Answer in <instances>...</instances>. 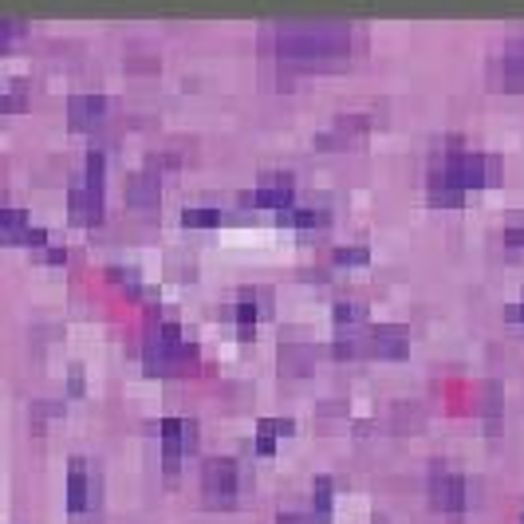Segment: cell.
<instances>
[{
  "instance_id": "cell-1",
  "label": "cell",
  "mask_w": 524,
  "mask_h": 524,
  "mask_svg": "<svg viewBox=\"0 0 524 524\" xmlns=\"http://www.w3.org/2000/svg\"><path fill=\"white\" fill-rule=\"evenodd\" d=\"M272 52L288 67H328L351 52L347 24H280L272 28Z\"/></svg>"
},
{
  "instance_id": "cell-2",
  "label": "cell",
  "mask_w": 524,
  "mask_h": 524,
  "mask_svg": "<svg viewBox=\"0 0 524 524\" xmlns=\"http://www.w3.org/2000/svg\"><path fill=\"white\" fill-rule=\"evenodd\" d=\"M103 174H107V158L99 150H91L83 174L71 182V194H67V209H71L75 225H95L99 221V213H103Z\"/></svg>"
},
{
  "instance_id": "cell-3",
  "label": "cell",
  "mask_w": 524,
  "mask_h": 524,
  "mask_svg": "<svg viewBox=\"0 0 524 524\" xmlns=\"http://www.w3.org/2000/svg\"><path fill=\"white\" fill-rule=\"evenodd\" d=\"M442 178H450L461 194L469 190H485L489 182H497V158L493 154H477V150H450L438 166Z\"/></svg>"
},
{
  "instance_id": "cell-4",
  "label": "cell",
  "mask_w": 524,
  "mask_h": 524,
  "mask_svg": "<svg viewBox=\"0 0 524 524\" xmlns=\"http://www.w3.org/2000/svg\"><path fill=\"white\" fill-rule=\"evenodd\" d=\"M190 355H194V343L182 339L178 324H162V328L150 335L142 359H146V371H150V375H166L174 363H182V359H190Z\"/></svg>"
},
{
  "instance_id": "cell-5",
  "label": "cell",
  "mask_w": 524,
  "mask_h": 524,
  "mask_svg": "<svg viewBox=\"0 0 524 524\" xmlns=\"http://www.w3.org/2000/svg\"><path fill=\"white\" fill-rule=\"evenodd\" d=\"M237 489H241V473H237V461L233 458H209L201 465V497L209 505L233 509Z\"/></svg>"
},
{
  "instance_id": "cell-6",
  "label": "cell",
  "mask_w": 524,
  "mask_h": 524,
  "mask_svg": "<svg viewBox=\"0 0 524 524\" xmlns=\"http://www.w3.org/2000/svg\"><path fill=\"white\" fill-rule=\"evenodd\" d=\"M430 501L438 513H465L469 509V481L454 469H434L430 473Z\"/></svg>"
},
{
  "instance_id": "cell-7",
  "label": "cell",
  "mask_w": 524,
  "mask_h": 524,
  "mask_svg": "<svg viewBox=\"0 0 524 524\" xmlns=\"http://www.w3.org/2000/svg\"><path fill=\"white\" fill-rule=\"evenodd\" d=\"M158 438H162V461H166V469L174 473V469H178V461L186 458V454L197 446L194 442L197 426L190 422V418H162Z\"/></svg>"
},
{
  "instance_id": "cell-8",
  "label": "cell",
  "mask_w": 524,
  "mask_h": 524,
  "mask_svg": "<svg viewBox=\"0 0 524 524\" xmlns=\"http://www.w3.org/2000/svg\"><path fill=\"white\" fill-rule=\"evenodd\" d=\"M292 197H296L292 174H268V178H261V186L249 194V205L253 209H272V213H288Z\"/></svg>"
},
{
  "instance_id": "cell-9",
  "label": "cell",
  "mask_w": 524,
  "mask_h": 524,
  "mask_svg": "<svg viewBox=\"0 0 524 524\" xmlns=\"http://www.w3.org/2000/svg\"><path fill=\"white\" fill-rule=\"evenodd\" d=\"M0 233H4L8 245H28V249H40V253L48 249V233L36 229L24 209H4L0 213Z\"/></svg>"
},
{
  "instance_id": "cell-10",
  "label": "cell",
  "mask_w": 524,
  "mask_h": 524,
  "mask_svg": "<svg viewBox=\"0 0 524 524\" xmlns=\"http://www.w3.org/2000/svg\"><path fill=\"white\" fill-rule=\"evenodd\" d=\"M95 481H91V469H87V461L75 458L67 465V509L71 513H87L91 505H95Z\"/></svg>"
},
{
  "instance_id": "cell-11",
  "label": "cell",
  "mask_w": 524,
  "mask_h": 524,
  "mask_svg": "<svg viewBox=\"0 0 524 524\" xmlns=\"http://www.w3.org/2000/svg\"><path fill=\"white\" fill-rule=\"evenodd\" d=\"M103 115H107V99H103L99 91L71 95V103H67V119H71V127H75V131H91Z\"/></svg>"
},
{
  "instance_id": "cell-12",
  "label": "cell",
  "mask_w": 524,
  "mask_h": 524,
  "mask_svg": "<svg viewBox=\"0 0 524 524\" xmlns=\"http://www.w3.org/2000/svg\"><path fill=\"white\" fill-rule=\"evenodd\" d=\"M127 205L131 209H154L158 205V162L142 166L127 182Z\"/></svg>"
},
{
  "instance_id": "cell-13",
  "label": "cell",
  "mask_w": 524,
  "mask_h": 524,
  "mask_svg": "<svg viewBox=\"0 0 524 524\" xmlns=\"http://www.w3.org/2000/svg\"><path fill=\"white\" fill-rule=\"evenodd\" d=\"M367 343H371V355H383V359H402L410 347L402 328H375L367 335Z\"/></svg>"
},
{
  "instance_id": "cell-14",
  "label": "cell",
  "mask_w": 524,
  "mask_h": 524,
  "mask_svg": "<svg viewBox=\"0 0 524 524\" xmlns=\"http://www.w3.org/2000/svg\"><path fill=\"white\" fill-rule=\"evenodd\" d=\"M292 430H296L292 418H261V426H257V454H272L276 442L288 438Z\"/></svg>"
},
{
  "instance_id": "cell-15",
  "label": "cell",
  "mask_w": 524,
  "mask_h": 524,
  "mask_svg": "<svg viewBox=\"0 0 524 524\" xmlns=\"http://www.w3.org/2000/svg\"><path fill=\"white\" fill-rule=\"evenodd\" d=\"M363 131H367V119H363V115H355V119H335L331 131L320 134L316 142H320V146H339V142H351L355 134H363Z\"/></svg>"
},
{
  "instance_id": "cell-16",
  "label": "cell",
  "mask_w": 524,
  "mask_h": 524,
  "mask_svg": "<svg viewBox=\"0 0 524 524\" xmlns=\"http://www.w3.org/2000/svg\"><path fill=\"white\" fill-rule=\"evenodd\" d=\"M501 79L509 87H524V40L505 48V56H501Z\"/></svg>"
},
{
  "instance_id": "cell-17",
  "label": "cell",
  "mask_w": 524,
  "mask_h": 524,
  "mask_svg": "<svg viewBox=\"0 0 524 524\" xmlns=\"http://www.w3.org/2000/svg\"><path fill=\"white\" fill-rule=\"evenodd\" d=\"M308 513H312V521H316V524H328L331 521V477H316Z\"/></svg>"
},
{
  "instance_id": "cell-18",
  "label": "cell",
  "mask_w": 524,
  "mask_h": 524,
  "mask_svg": "<svg viewBox=\"0 0 524 524\" xmlns=\"http://www.w3.org/2000/svg\"><path fill=\"white\" fill-rule=\"evenodd\" d=\"M280 221L292 229H320V225H328V213L324 209H288V213H280Z\"/></svg>"
},
{
  "instance_id": "cell-19",
  "label": "cell",
  "mask_w": 524,
  "mask_h": 524,
  "mask_svg": "<svg viewBox=\"0 0 524 524\" xmlns=\"http://www.w3.org/2000/svg\"><path fill=\"white\" fill-rule=\"evenodd\" d=\"M233 320H237V328H241V339H249L253 328H257V300H253V296H241V304H237Z\"/></svg>"
},
{
  "instance_id": "cell-20",
  "label": "cell",
  "mask_w": 524,
  "mask_h": 524,
  "mask_svg": "<svg viewBox=\"0 0 524 524\" xmlns=\"http://www.w3.org/2000/svg\"><path fill=\"white\" fill-rule=\"evenodd\" d=\"M182 225L186 229H213V225H221V213L217 209H182Z\"/></svg>"
},
{
  "instance_id": "cell-21",
  "label": "cell",
  "mask_w": 524,
  "mask_h": 524,
  "mask_svg": "<svg viewBox=\"0 0 524 524\" xmlns=\"http://www.w3.org/2000/svg\"><path fill=\"white\" fill-rule=\"evenodd\" d=\"M363 312H367V308H363V304H347V300H339V304H335V324H339V328H359V324H363Z\"/></svg>"
},
{
  "instance_id": "cell-22",
  "label": "cell",
  "mask_w": 524,
  "mask_h": 524,
  "mask_svg": "<svg viewBox=\"0 0 524 524\" xmlns=\"http://www.w3.org/2000/svg\"><path fill=\"white\" fill-rule=\"evenodd\" d=\"M367 261H371L367 245H343V249H335V264H367Z\"/></svg>"
},
{
  "instance_id": "cell-23",
  "label": "cell",
  "mask_w": 524,
  "mask_h": 524,
  "mask_svg": "<svg viewBox=\"0 0 524 524\" xmlns=\"http://www.w3.org/2000/svg\"><path fill=\"white\" fill-rule=\"evenodd\" d=\"M505 245H509V249H524V217H513V221L505 225Z\"/></svg>"
},
{
  "instance_id": "cell-24",
  "label": "cell",
  "mask_w": 524,
  "mask_h": 524,
  "mask_svg": "<svg viewBox=\"0 0 524 524\" xmlns=\"http://www.w3.org/2000/svg\"><path fill=\"white\" fill-rule=\"evenodd\" d=\"M111 280H119V284H123L127 292H134V296L142 292V284H138V276H134V272H127V268H111Z\"/></svg>"
},
{
  "instance_id": "cell-25",
  "label": "cell",
  "mask_w": 524,
  "mask_h": 524,
  "mask_svg": "<svg viewBox=\"0 0 524 524\" xmlns=\"http://www.w3.org/2000/svg\"><path fill=\"white\" fill-rule=\"evenodd\" d=\"M276 524H316V521H312V513H280Z\"/></svg>"
},
{
  "instance_id": "cell-26",
  "label": "cell",
  "mask_w": 524,
  "mask_h": 524,
  "mask_svg": "<svg viewBox=\"0 0 524 524\" xmlns=\"http://www.w3.org/2000/svg\"><path fill=\"white\" fill-rule=\"evenodd\" d=\"M44 261L64 264V261H67V249H56V245H48V249H44Z\"/></svg>"
},
{
  "instance_id": "cell-27",
  "label": "cell",
  "mask_w": 524,
  "mask_h": 524,
  "mask_svg": "<svg viewBox=\"0 0 524 524\" xmlns=\"http://www.w3.org/2000/svg\"><path fill=\"white\" fill-rule=\"evenodd\" d=\"M505 316H509V320H513V324H524V304H513V308H509V312H505Z\"/></svg>"
},
{
  "instance_id": "cell-28",
  "label": "cell",
  "mask_w": 524,
  "mask_h": 524,
  "mask_svg": "<svg viewBox=\"0 0 524 524\" xmlns=\"http://www.w3.org/2000/svg\"><path fill=\"white\" fill-rule=\"evenodd\" d=\"M521 524H524V517H521Z\"/></svg>"
}]
</instances>
